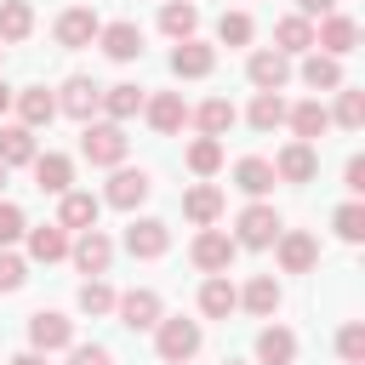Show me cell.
Listing matches in <instances>:
<instances>
[{
	"mask_svg": "<svg viewBox=\"0 0 365 365\" xmlns=\"http://www.w3.org/2000/svg\"><path fill=\"white\" fill-rule=\"evenodd\" d=\"M285 120H291V131H297L302 143H314V137H325V131H331V108H325L319 97H308V103L285 108Z\"/></svg>",
	"mask_w": 365,
	"mask_h": 365,
	"instance_id": "24",
	"label": "cell"
},
{
	"mask_svg": "<svg viewBox=\"0 0 365 365\" xmlns=\"http://www.w3.org/2000/svg\"><path fill=\"white\" fill-rule=\"evenodd\" d=\"M274 51H285V57H297V51H314V23H308L302 11L279 17V23H274Z\"/></svg>",
	"mask_w": 365,
	"mask_h": 365,
	"instance_id": "23",
	"label": "cell"
},
{
	"mask_svg": "<svg viewBox=\"0 0 365 365\" xmlns=\"http://www.w3.org/2000/svg\"><path fill=\"white\" fill-rule=\"evenodd\" d=\"M114 314H120V325H125V331H154V325H160V297L137 285V291L114 297Z\"/></svg>",
	"mask_w": 365,
	"mask_h": 365,
	"instance_id": "12",
	"label": "cell"
},
{
	"mask_svg": "<svg viewBox=\"0 0 365 365\" xmlns=\"http://www.w3.org/2000/svg\"><path fill=\"white\" fill-rule=\"evenodd\" d=\"M148 188H154V182H148V171H131V165H120V171L108 177L103 200H108V205H120V211H137V205L148 200Z\"/></svg>",
	"mask_w": 365,
	"mask_h": 365,
	"instance_id": "15",
	"label": "cell"
},
{
	"mask_svg": "<svg viewBox=\"0 0 365 365\" xmlns=\"http://www.w3.org/2000/svg\"><path fill=\"white\" fill-rule=\"evenodd\" d=\"M234 308H240V291H234V279H228V274H211V279L200 285V314H205V319H228Z\"/></svg>",
	"mask_w": 365,
	"mask_h": 365,
	"instance_id": "22",
	"label": "cell"
},
{
	"mask_svg": "<svg viewBox=\"0 0 365 365\" xmlns=\"http://www.w3.org/2000/svg\"><path fill=\"white\" fill-rule=\"evenodd\" d=\"M97 108H103V114L120 125V120L143 114V91H137V86H103V103H97Z\"/></svg>",
	"mask_w": 365,
	"mask_h": 365,
	"instance_id": "34",
	"label": "cell"
},
{
	"mask_svg": "<svg viewBox=\"0 0 365 365\" xmlns=\"http://www.w3.org/2000/svg\"><path fill=\"white\" fill-rule=\"evenodd\" d=\"M257 359H262V365H291V359H297V336H291L285 325L257 331Z\"/></svg>",
	"mask_w": 365,
	"mask_h": 365,
	"instance_id": "30",
	"label": "cell"
},
{
	"mask_svg": "<svg viewBox=\"0 0 365 365\" xmlns=\"http://www.w3.org/2000/svg\"><path fill=\"white\" fill-rule=\"evenodd\" d=\"M274 251H279V268H285V274H308V268L319 262V240L302 234V228H279Z\"/></svg>",
	"mask_w": 365,
	"mask_h": 365,
	"instance_id": "9",
	"label": "cell"
},
{
	"mask_svg": "<svg viewBox=\"0 0 365 365\" xmlns=\"http://www.w3.org/2000/svg\"><path fill=\"white\" fill-rule=\"evenodd\" d=\"M68 365H114V354L103 342H68Z\"/></svg>",
	"mask_w": 365,
	"mask_h": 365,
	"instance_id": "45",
	"label": "cell"
},
{
	"mask_svg": "<svg viewBox=\"0 0 365 365\" xmlns=\"http://www.w3.org/2000/svg\"><path fill=\"white\" fill-rule=\"evenodd\" d=\"M331 222H336V234H342L348 245H359V240H365V205H359V200L336 205V217H331Z\"/></svg>",
	"mask_w": 365,
	"mask_h": 365,
	"instance_id": "40",
	"label": "cell"
},
{
	"mask_svg": "<svg viewBox=\"0 0 365 365\" xmlns=\"http://www.w3.org/2000/svg\"><path fill=\"white\" fill-rule=\"evenodd\" d=\"M314 46H319L325 57H348V51L359 46V23H354V17H342V11H325V17H319V29H314Z\"/></svg>",
	"mask_w": 365,
	"mask_h": 365,
	"instance_id": "7",
	"label": "cell"
},
{
	"mask_svg": "<svg viewBox=\"0 0 365 365\" xmlns=\"http://www.w3.org/2000/svg\"><path fill=\"white\" fill-rule=\"evenodd\" d=\"M302 80H308L314 91H336V86H342V63L325 57V51H308V57H302Z\"/></svg>",
	"mask_w": 365,
	"mask_h": 365,
	"instance_id": "33",
	"label": "cell"
},
{
	"mask_svg": "<svg viewBox=\"0 0 365 365\" xmlns=\"http://www.w3.org/2000/svg\"><path fill=\"white\" fill-rule=\"evenodd\" d=\"M217 165H222V137H194L188 143V171L194 177H217Z\"/></svg>",
	"mask_w": 365,
	"mask_h": 365,
	"instance_id": "37",
	"label": "cell"
},
{
	"mask_svg": "<svg viewBox=\"0 0 365 365\" xmlns=\"http://www.w3.org/2000/svg\"><path fill=\"white\" fill-rule=\"evenodd\" d=\"M29 165H34V188H40V194H68V182H74L68 154H34Z\"/></svg>",
	"mask_w": 365,
	"mask_h": 365,
	"instance_id": "20",
	"label": "cell"
},
{
	"mask_svg": "<svg viewBox=\"0 0 365 365\" xmlns=\"http://www.w3.org/2000/svg\"><path fill=\"white\" fill-rule=\"evenodd\" d=\"M160 29H165L171 40H194V29H200V6H194V0H165V6H160Z\"/></svg>",
	"mask_w": 365,
	"mask_h": 365,
	"instance_id": "27",
	"label": "cell"
},
{
	"mask_svg": "<svg viewBox=\"0 0 365 365\" xmlns=\"http://www.w3.org/2000/svg\"><path fill=\"white\" fill-rule=\"evenodd\" d=\"M342 177H348V194H365V154H354Z\"/></svg>",
	"mask_w": 365,
	"mask_h": 365,
	"instance_id": "46",
	"label": "cell"
},
{
	"mask_svg": "<svg viewBox=\"0 0 365 365\" xmlns=\"http://www.w3.org/2000/svg\"><path fill=\"white\" fill-rule=\"evenodd\" d=\"M0 188H6V165H0Z\"/></svg>",
	"mask_w": 365,
	"mask_h": 365,
	"instance_id": "50",
	"label": "cell"
},
{
	"mask_svg": "<svg viewBox=\"0 0 365 365\" xmlns=\"http://www.w3.org/2000/svg\"><path fill=\"white\" fill-rule=\"evenodd\" d=\"M34 160V131L29 125H0V165H29Z\"/></svg>",
	"mask_w": 365,
	"mask_h": 365,
	"instance_id": "32",
	"label": "cell"
},
{
	"mask_svg": "<svg viewBox=\"0 0 365 365\" xmlns=\"http://www.w3.org/2000/svg\"><path fill=\"white\" fill-rule=\"evenodd\" d=\"M143 114H148V125H154L160 137H171V131H182V125H188V103H182V91L143 97Z\"/></svg>",
	"mask_w": 365,
	"mask_h": 365,
	"instance_id": "14",
	"label": "cell"
},
{
	"mask_svg": "<svg viewBox=\"0 0 365 365\" xmlns=\"http://www.w3.org/2000/svg\"><path fill=\"white\" fill-rule=\"evenodd\" d=\"M125 148H131V137H125L114 120H86V131H80V154H86L91 165H120Z\"/></svg>",
	"mask_w": 365,
	"mask_h": 365,
	"instance_id": "2",
	"label": "cell"
},
{
	"mask_svg": "<svg viewBox=\"0 0 365 365\" xmlns=\"http://www.w3.org/2000/svg\"><path fill=\"white\" fill-rule=\"evenodd\" d=\"M228 365H234V359H228Z\"/></svg>",
	"mask_w": 365,
	"mask_h": 365,
	"instance_id": "52",
	"label": "cell"
},
{
	"mask_svg": "<svg viewBox=\"0 0 365 365\" xmlns=\"http://www.w3.org/2000/svg\"><path fill=\"white\" fill-rule=\"evenodd\" d=\"M80 314H114V285H108L103 274H91V279L80 285Z\"/></svg>",
	"mask_w": 365,
	"mask_h": 365,
	"instance_id": "39",
	"label": "cell"
},
{
	"mask_svg": "<svg viewBox=\"0 0 365 365\" xmlns=\"http://www.w3.org/2000/svg\"><path fill=\"white\" fill-rule=\"evenodd\" d=\"M68 257H74L80 274H108V262H114V240H108L103 228H80V240H68Z\"/></svg>",
	"mask_w": 365,
	"mask_h": 365,
	"instance_id": "6",
	"label": "cell"
},
{
	"mask_svg": "<svg viewBox=\"0 0 365 365\" xmlns=\"http://www.w3.org/2000/svg\"><path fill=\"white\" fill-rule=\"evenodd\" d=\"M234 234H222V228H200L194 234V245H188V257H194V268H205V274H228V262H234Z\"/></svg>",
	"mask_w": 365,
	"mask_h": 365,
	"instance_id": "4",
	"label": "cell"
},
{
	"mask_svg": "<svg viewBox=\"0 0 365 365\" xmlns=\"http://www.w3.org/2000/svg\"><path fill=\"white\" fill-rule=\"evenodd\" d=\"M11 103H17V125H29V131L57 120V97L46 86H23V91H11Z\"/></svg>",
	"mask_w": 365,
	"mask_h": 365,
	"instance_id": "18",
	"label": "cell"
},
{
	"mask_svg": "<svg viewBox=\"0 0 365 365\" xmlns=\"http://www.w3.org/2000/svg\"><path fill=\"white\" fill-rule=\"evenodd\" d=\"M314 171H319V154H314V143H302V137L274 154V177H279V182H314Z\"/></svg>",
	"mask_w": 365,
	"mask_h": 365,
	"instance_id": "11",
	"label": "cell"
},
{
	"mask_svg": "<svg viewBox=\"0 0 365 365\" xmlns=\"http://www.w3.org/2000/svg\"><path fill=\"white\" fill-rule=\"evenodd\" d=\"M251 125H257V131L285 125V97H279V91H257V103H251Z\"/></svg>",
	"mask_w": 365,
	"mask_h": 365,
	"instance_id": "38",
	"label": "cell"
},
{
	"mask_svg": "<svg viewBox=\"0 0 365 365\" xmlns=\"http://www.w3.org/2000/svg\"><path fill=\"white\" fill-rule=\"evenodd\" d=\"M297 11L314 23V17H325V11H336V0H297Z\"/></svg>",
	"mask_w": 365,
	"mask_h": 365,
	"instance_id": "47",
	"label": "cell"
},
{
	"mask_svg": "<svg viewBox=\"0 0 365 365\" xmlns=\"http://www.w3.org/2000/svg\"><path fill=\"white\" fill-rule=\"evenodd\" d=\"M29 234V222H23V211L11 205V200H0V245H11V240H23Z\"/></svg>",
	"mask_w": 365,
	"mask_h": 365,
	"instance_id": "44",
	"label": "cell"
},
{
	"mask_svg": "<svg viewBox=\"0 0 365 365\" xmlns=\"http://www.w3.org/2000/svg\"><path fill=\"white\" fill-rule=\"evenodd\" d=\"M245 74H251V86H257V91H279V86L291 80V57H285V51H274V46H268V51H251Z\"/></svg>",
	"mask_w": 365,
	"mask_h": 365,
	"instance_id": "17",
	"label": "cell"
},
{
	"mask_svg": "<svg viewBox=\"0 0 365 365\" xmlns=\"http://www.w3.org/2000/svg\"><path fill=\"white\" fill-rule=\"evenodd\" d=\"M274 182H279V177H274V165H268V160H257V154L234 165V188H240V194H251V200H262Z\"/></svg>",
	"mask_w": 365,
	"mask_h": 365,
	"instance_id": "28",
	"label": "cell"
},
{
	"mask_svg": "<svg viewBox=\"0 0 365 365\" xmlns=\"http://www.w3.org/2000/svg\"><path fill=\"white\" fill-rule=\"evenodd\" d=\"M279 228H285V222H279V211L257 200V205H245V211H240V222H234V245L262 251V245H274V240H279Z\"/></svg>",
	"mask_w": 365,
	"mask_h": 365,
	"instance_id": "3",
	"label": "cell"
},
{
	"mask_svg": "<svg viewBox=\"0 0 365 365\" xmlns=\"http://www.w3.org/2000/svg\"><path fill=\"white\" fill-rule=\"evenodd\" d=\"M0 57H6V46H0Z\"/></svg>",
	"mask_w": 365,
	"mask_h": 365,
	"instance_id": "51",
	"label": "cell"
},
{
	"mask_svg": "<svg viewBox=\"0 0 365 365\" xmlns=\"http://www.w3.org/2000/svg\"><path fill=\"white\" fill-rule=\"evenodd\" d=\"M336 354H342L348 365H359V359H365V325H359V319H348V325L336 331Z\"/></svg>",
	"mask_w": 365,
	"mask_h": 365,
	"instance_id": "41",
	"label": "cell"
},
{
	"mask_svg": "<svg viewBox=\"0 0 365 365\" xmlns=\"http://www.w3.org/2000/svg\"><path fill=\"white\" fill-rule=\"evenodd\" d=\"M154 348H160V359L165 365H188L194 354H200V319H182V314H160V325H154Z\"/></svg>",
	"mask_w": 365,
	"mask_h": 365,
	"instance_id": "1",
	"label": "cell"
},
{
	"mask_svg": "<svg viewBox=\"0 0 365 365\" xmlns=\"http://www.w3.org/2000/svg\"><path fill=\"white\" fill-rule=\"evenodd\" d=\"M6 108H11V86L0 80V114H6Z\"/></svg>",
	"mask_w": 365,
	"mask_h": 365,
	"instance_id": "49",
	"label": "cell"
},
{
	"mask_svg": "<svg viewBox=\"0 0 365 365\" xmlns=\"http://www.w3.org/2000/svg\"><path fill=\"white\" fill-rule=\"evenodd\" d=\"M11 365H46V354H34V348H29V354H17Z\"/></svg>",
	"mask_w": 365,
	"mask_h": 365,
	"instance_id": "48",
	"label": "cell"
},
{
	"mask_svg": "<svg viewBox=\"0 0 365 365\" xmlns=\"http://www.w3.org/2000/svg\"><path fill=\"white\" fill-rule=\"evenodd\" d=\"M194 125H200V137H222V131L234 125V103H228V97H205V103L194 108Z\"/></svg>",
	"mask_w": 365,
	"mask_h": 365,
	"instance_id": "35",
	"label": "cell"
},
{
	"mask_svg": "<svg viewBox=\"0 0 365 365\" xmlns=\"http://www.w3.org/2000/svg\"><path fill=\"white\" fill-rule=\"evenodd\" d=\"M331 125H342V131H359V125H365V91H354V86H336Z\"/></svg>",
	"mask_w": 365,
	"mask_h": 365,
	"instance_id": "36",
	"label": "cell"
},
{
	"mask_svg": "<svg viewBox=\"0 0 365 365\" xmlns=\"http://www.w3.org/2000/svg\"><path fill=\"white\" fill-rule=\"evenodd\" d=\"M182 217H188V222H200V228H211V222L222 217V188H211V182H194V188L182 194Z\"/></svg>",
	"mask_w": 365,
	"mask_h": 365,
	"instance_id": "25",
	"label": "cell"
},
{
	"mask_svg": "<svg viewBox=\"0 0 365 365\" xmlns=\"http://www.w3.org/2000/svg\"><path fill=\"white\" fill-rule=\"evenodd\" d=\"M68 342H74V319H63L57 308L29 314V348H34V354H57V348H68Z\"/></svg>",
	"mask_w": 365,
	"mask_h": 365,
	"instance_id": "5",
	"label": "cell"
},
{
	"mask_svg": "<svg viewBox=\"0 0 365 365\" xmlns=\"http://www.w3.org/2000/svg\"><path fill=\"white\" fill-rule=\"evenodd\" d=\"M240 302H245L257 319H274V308H279V279H274V274H257V279L240 291Z\"/></svg>",
	"mask_w": 365,
	"mask_h": 365,
	"instance_id": "31",
	"label": "cell"
},
{
	"mask_svg": "<svg viewBox=\"0 0 365 365\" xmlns=\"http://www.w3.org/2000/svg\"><path fill=\"white\" fill-rule=\"evenodd\" d=\"M97 103H103V86L97 80H86V74H74V80H63V97H57V114H68V120H91L97 114Z\"/></svg>",
	"mask_w": 365,
	"mask_h": 365,
	"instance_id": "10",
	"label": "cell"
},
{
	"mask_svg": "<svg viewBox=\"0 0 365 365\" xmlns=\"http://www.w3.org/2000/svg\"><path fill=\"white\" fill-rule=\"evenodd\" d=\"M34 34V6L29 0H0V46H17Z\"/></svg>",
	"mask_w": 365,
	"mask_h": 365,
	"instance_id": "26",
	"label": "cell"
},
{
	"mask_svg": "<svg viewBox=\"0 0 365 365\" xmlns=\"http://www.w3.org/2000/svg\"><path fill=\"white\" fill-rule=\"evenodd\" d=\"M211 68H217V51H211V46L177 40V51H171V74H177V80H205Z\"/></svg>",
	"mask_w": 365,
	"mask_h": 365,
	"instance_id": "19",
	"label": "cell"
},
{
	"mask_svg": "<svg viewBox=\"0 0 365 365\" xmlns=\"http://www.w3.org/2000/svg\"><path fill=\"white\" fill-rule=\"evenodd\" d=\"M97 46H103V57H114V63H137V57H143V29H137V23H103V29H97Z\"/></svg>",
	"mask_w": 365,
	"mask_h": 365,
	"instance_id": "13",
	"label": "cell"
},
{
	"mask_svg": "<svg viewBox=\"0 0 365 365\" xmlns=\"http://www.w3.org/2000/svg\"><path fill=\"white\" fill-rule=\"evenodd\" d=\"M23 279H29V262H23V257H11V251L0 245V297H6V291H17Z\"/></svg>",
	"mask_w": 365,
	"mask_h": 365,
	"instance_id": "43",
	"label": "cell"
},
{
	"mask_svg": "<svg viewBox=\"0 0 365 365\" xmlns=\"http://www.w3.org/2000/svg\"><path fill=\"white\" fill-rule=\"evenodd\" d=\"M97 11L91 6H68L63 17H57V46H68V51H80V46H91L97 40Z\"/></svg>",
	"mask_w": 365,
	"mask_h": 365,
	"instance_id": "16",
	"label": "cell"
},
{
	"mask_svg": "<svg viewBox=\"0 0 365 365\" xmlns=\"http://www.w3.org/2000/svg\"><path fill=\"white\" fill-rule=\"evenodd\" d=\"M217 40H222V46H245V40H251V17H245V11H222Z\"/></svg>",
	"mask_w": 365,
	"mask_h": 365,
	"instance_id": "42",
	"label": "cell"
},
{
	"mask_svg": "<svg viewBox=\"0 0 365 365\" xmlns=\"http://www.w3.org/2000/svg\"><path fill=\"white\" fill-rule=\"evenodd\" d=\"M29 257H34V262H63V257H68V228H57V222L29 228Z\"/></svg>",
	"mask_w": 365,
	"mask_h": 365,
	"instance_id": "29",
	"label": "cell"
},
{
	"mask_svg": "<svg viewBox=\"0 0 365 365\" xmlns=\"http://www.w3.org/2000/svg\"><path fill=\"white\" fill-rule=\"evenodd\" d=\"M125 251H131V257H143V262H154V257H165V251H171V228H165L160 217H137V222L125 228Z\"/></svg>",
	"mask_w": 365,
	"mask_h": 365,
	"instance_id": "8",
	"label": "cell"
},
{
	"mask_svg": "<svg viewBox=\"0 0 365 365\" xmlns=\"http://www.w3.org/2000/svg\"><path fill=\"white\" fill-rule=\"evenodd\" d=\"M57 200H63V205H57V228H74V234H80V228H97V211H103L97 194H74V188H68V194H57Z\"/></svg>",
	"mask_w": 365,
	"mask_h": 365,
	"instance_id": "21",
	"label": "cell"
}]
</instances>
